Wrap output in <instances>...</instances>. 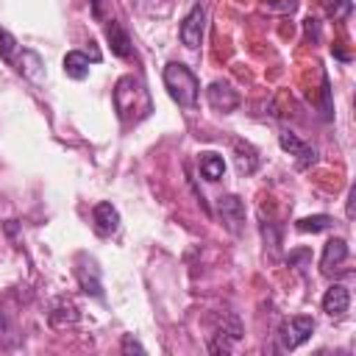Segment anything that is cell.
I'll use <instances>...</instances> for the list:
<instances>
[{"mask_svg": "<svg viewBox=\"0 0 356 356\" xmlns=\"http://www.w3.org/2000/svg\"><path fill=\"white\" fill-rule=\"evenodd\" d=\"M114 108L122 122H142L153 111V97L142 78L136 75H122L114 83Z\"/></svg>", "mask_w": 356, "mask_h": 356, "instance_id": "cell-1", "label": "cell"}, {"mask_svg": "<svg viewBox=\"0 0 356 356\" xmlns=\"http://www.w3.org/2000/svg\"><path fill=\"white\" fill-rule=\"evenodd\" d=\"M161 78H164V86H167L170 97H172L181 108H195L197 95H200V83H197L195 72H192L186 64L170 61V64L164 67V75H161Z\"/></svg>", "mask_w": 356, "mask_h": 356, "instance_id": "cell-2", "label": "cell"}, {"mask_svg": "<svg viewBox=\"0 0 356 356\" xmlns=\"http://www.w3.org/2000/svg\"><path fill=\"white\" fill-rule=\"evenodd\" d=\"M314 334V320L306 317V314H295V317H286L278 328V342L284 350H295L300 348L309 337Z\"/></svg>", "mask_w": 356, "mask_h": 356, "instance_id": "cell-3", "label": "cell"}, {"mask_svg": "<svg viewBox=\"0 0 356 356\" xmlns=\"http://www.w3.org/2000/svg\"><path fill=\"white\" fill-rule=\"evenodd\" d=\"M203 28H206V8L197 3V6H192V11L184 17L181 31H178V36H181L184 47L197 50V47H200V42H203Z\"/></svg>", "mask_w": 356, "mask_h": 356, "instance_id": "cell-4", "label": "cell"}, {"mask_svg": "<svg viewBox=\"0 0 356 356\" xmlns=\"http://www.w3.org/2000/svg\"><path fill=\"white\" fill-rule=\"evenodd\" d=\"M217 211H220V217H222V222H225V228L231 234H242V225H245V203H242V197L222 195L217 200Z\"/></svg>", "mask_w": 356, "mask_h": 356, "instance_id": "cell-5", "label": "cell"}, {"mask_svg": "<svg viewBox=\"0 0 356 356\" xmlns=\"http://www.w3.org/2000/svg\"><path fill=\"white\" fill-rule=\"evenodd\" d=\"M206 100H209V106H211L214 111H222V114H231V111L239 106V95L231 89L228 81H214V83H209Z\"/></svg>", "mask_w": 356, "mask_h": 356, "instance_id": "cell-6", "label": "cell"}, {"mask_svg": "<svg viewBox=\"0 0 356 356\" xmlns=\"http://www.w3.org/2000/svg\"><path fill=\"white\" fill-rule=\"evenodd\" d=\"M278 142H281V147H284L289 156H295V161H298V167H300V170H306V167H312V164L317 161L314 147H312V145H306L303 139H298L295 134L281 131V134H278Z\"/></svg>", "mask_w": 356, "mask_h": 356, "instance_id": "cell-7", "label": "cell"}, {"mask_svg": "<svg viewBox=\"0 0 356 356\" xmlns=\"http://www.w3.org/2000/svg\"><path fill=\"white\" fill-rule=\"evenodd\" d=\"M348 306H350V292H348V286L331 284V286L325 289V295H323V312H325L328 317H342V314L348 312Z\"/></svg>", "mask_w": 356, "mask_h": 356, "instance_id": "cell-8", "label": "cell"}, {"mask_svg": "<svg viewBox=\"0 0 356 356\" xmlns=\"http://www.w3.org/2000/svg\"><path fill=\"white\" fill-rule=\"evenodd\" d=\"M348 259V245H345V239H328L325 242V248H323V259H320V270L325 273V275H331L342 261Z\"/></svg>", "mask_w": 356, "mask_h": 356, "instance_id": "cell-9", "label": "cell"}, {"mask_svg": "<svg viewBox=\"0 0 356 356\" xmlns=\"http://www.w3.org/2000/svg\"><path fill=\"white\" fill-rule=\"evenodd\" d=\"M92 217H95V228H97L103 236H108V234H114V231L120 228V211H117L108 200H100V203L95 206Z\"/></svg>", "mask_w": 356, "mask_h": 356, "instance_id": "cell-10", "label": "cell"}, {"mask_svg": "<svg viewBox=\"0 0 356 356\" xmlns=\"http://www.w3.org/2000/svg\"><path fill=\"white\" fill-rule=\"evenodd\" d=\"M75 275H78V281H81V289L86 292V295H95V298H100L103 295V286H100V273H97V267H95V261L89 259H81V267H75Z\"/></svg>", "mask_w": 356, "mask_h": 356, "instance_id": "cell-11", "label": "cell"}, {"mask_svg": "<svg viewBox=\"0 0 356 356\" xmlns=\"http://www.w3.org/2000/svg\"><path fill=\"white\" fill-rule=\"evenodd\" d=\"M78 306L72 303V300H67V298H58L56 303H53V312H50V323L56 325V328H67V325H75L78 323Z\"/></svg>", "mask_w": 356, "mask_h": 356, "instance_id": "cell-12", "label": "cell"}, {"mask_svg": "<svg viewBox=\"0 0 356 356\" xmlns=\"http://www.w3.org/2000/svg\"><path fill=\"white\" fill-rule=\"evenodd\" d=\"M106 39H108V47H111L114 56H120V58L131 56V39H128V33L120 22L111 19V25H106Z\"/></svg>", "mask_w": 356, "mask_h": 356, "instance_id": "cell-13", "label": "cell"}, {"mask_svg": "<svg viewBox=\"0 0 356 356\" xmlns=\"http://www.w3.org/2000/svg\"><path fill=\"white\" fill-rule=\"evenodd\" d=\"M234 153H236V170H239L242 175L256 172V167H259V156H256V150H253L248 142L236 139V142H234Z\"/></svg>", "mask_w": 356, "mask_h": 356, "instance_id": "cell-14", "label": "cell"}, {"mask_svg": "<svg viewBox=\"0 0 356 356\" xmlns=\"http://www.w3.org/2000/svg\"><path fill=\"white\" fill-rule=\"evenodd\" d=\"M64 72L70 78H75V81H83L89 75V56L81 53V50H70L64 56Z\"/></svg>", "mask_w": 356, "mask_h": 356, "instance_id": "cell-15", "label": "cell"}, {"mask_svg": "<svg viewBox=\"0 0 356 356\" xmlns=\"http://www.w3.org/2000/svg\"><path fill=\"white\" fill-rule=\"evenodd\" d=\"M200 172L206 181H220L225 172V161L217 153H200Z\"/></svg>", "mask_w": 356, "mask_h": 356, "instance_id": "cell-16", "label": "cell"}, {"mask_svg": "<svg viewBox=\"0 0 356 356\" xmlns=\"http://www.w3.org/2000/svg\"><path fill=\"white\" fill-rule=\"evenodd\" d=\"M42 61H39V56L36 53H31V50H22V58L17 61V70L25 75V78H31V81H42Z\"/></svg>", "mask_w": 356, "mask_h": 356, "instance_id": "cell-17", "label": "cell"}, {"mask_svg": "<svg viewBox=\"0 0 356 356\" xmlns=\"http://www.w3.org/2000/svg\"><path fill=\"white\" fill-rule=\"evenodd\" d=\"M298 225V231H303V234H320V231H325V228H331V217L328 214H312V217H303V220H298L295 222Z\"/></svg>", "mask_w": 356, "mask_h": 356, "instance_id": "cell-18", "label": "cell"}, {"mask_svg": "<svg viewBox=\"0 0 356 356\" xmlns=\"http://www.w3.org/2000/svg\"><path fill=\"white\" fill-rule=\"evenodd\" d=\"M14 53H17V39L6 28H0V58L14 64Z\"/></svg>", "mask_w": 356, "mask_h": 356, "instance_id": "cell-19", "label": "cell"}, {"mask_svg": "<svg viewBox=\"0 0 356 356\" xmlns=\"http://www.w3.org/2000/svg\"><path fill=\"white\" fill-rule=\"evenodd\" d=\"M323 3V8H325V14L328 17H345L348 11H350V0H320Z\"/></svg>", "mask_w": 356, "mask_h": 356, "instance_id": "cell-20", "label": "cell"}, {"mask_svg": "<svg viewBox=\"0 0 356 356\" xmlns=\"http://www.w3.org/2000/svg\"><path fill=\"white\" fill-rule=\"evenodd\" d=\"M122 353H145V348H142V342H136L131 334H125V337H122Z\"/></svg>", "mask_w": 356, "mask_h": 356, "instance_id": "cell-21", "label": "cell"}, {"mask_svg": "<svg viewBox=\"0 0 356 356\" xmlns=\"http://www.w3.org/2000/svg\"><path fill=\"white\" fill-rule=\"evenodd\" d=\"M111 0H89V8H92V17L95 19H106V6Z\"/></svg>", "mask_w": 356, "mask_h": 356, "instance_id": "cell-22", "label": "cell"}, {"mask_svg": "<svg viewBox=\"0 0 356 356\" xmlns=\"http://www.w3.org/2000/svg\"><path fill=\"white\" fill-rule=\"evenodd\" d=\"M306 36H312V39H317L320 33H317V19L314 17H309L306 19Z\"/></svg>", "mask_w": 356, "mask_h": 356, "instance_id": "cell-23", "label": "cell"}]
</instances>
